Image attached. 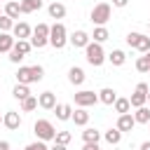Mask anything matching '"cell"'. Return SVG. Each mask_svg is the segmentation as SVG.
<instances>
[{"label": "cell", "instance_id": "cell-25", "mask_svg": "<svg viewBox=\"0 0 150 150\" xmlns=\"http://www.w3.org/2000/svg\"><path fill=\"white\" fill-rule=\"evenodd\" d=\"M14 35H9V33H0V54L2 52H12V47H14Z\"/></svg>", "mask_w": 150, "mask_h": 150}, {"label": "cell", "instance_id": "cell-26", "mask_svg": "<svg viewBox=\"0 0 150 150\" xmlns=\"http://www.w3.org/2000/svg\"><path fill=\"white\" fill-rule=\"evenodd\" d=\"M12 96H14L16 101H23V98H28V96H30V89H28V84H19V82H16V87L12 89Z\"/></svg>", "mask_w": 150, "mask_h": 150}, {"label": "cell", "instance_id": "cell-4", "mask_svg": "<svg viewBox=\"0 0 150 150\" xmlns=\"http://www.w3.org/2000/svg\"><path fill=\"white\" fill-rule=\"evenodd\" d=\"M49 45V26L47 23H38L30 33V47L33 49H42Z\"/></svg>", "mask_w": 150, "mask_h": 150}, {"label": "cell", "instance_id": "cell-34", "mask_svg": "<svg viewBox=\"0 0 150 150\" xmlns=\"http://www.w3.org/2000/svg\"><path fill=\"white\" fill-rule=\"evenodd\" d=\"M54 141H56V143H61V145H68V143L73 141V134H70V131H56Z\"/></svg>", "mask_w": 150, "mask_h": 150}, {"label": "cell", "instance_id": "cell-3", "mask_svg": "<svg viewBox=\"0 0 150 150\" xmlns=\"http://www.w3.org/2000/svg\"><path fill=\"white\" fill-rule=\"evenodd\" d=\"M84 59H87L89 66L98 68V66H103V61H105V52H103V47H101L98 42H89V45L84 47Z\"/></svg>", "mask_w": 150, "mask_h": 150}, {"label": "cell", "instance_id": "cell-11", "mask_svg": "<svg viewBox=\"0 0 150 150\" xmlns=\"http://www.w3.org/2000/svg\"><path fill=\"white\" fill-rule=\"evenodd\" d=\"M68 42H70L75 49H84V47L91 42V38H89V33H87V30H75V33L68 38Z\"/></svg>", "mask_w": 150, "mask_h": 150}, {"label": "cell", "instance_id": "cell-36", "mask_svg": "<svg viewBox=\"0 0 150 150\" xmlns=\"http://www.w3.org/2000/svg\"><path fill=\"white\" fill-rule=\"evenodd\" d=\"M49 150H68V145H61V143H56V141H52V145H49Z\"/></svg>", "mask_w": 150, "mask_h": 150}, {"label": "cell", "instance_id": "cell-39", "mask_svg": "<svg viewBox=\"0 0 150 150\" xmlns=\"http://www.w3.org/2000/svg\"><path fill=\"white\" fill-rule=\"evenodd\" d=\"M38 150H49V145H47V143H42V141H38Z\"/></svg>", "mask_w": 150, "mask_h": 150}, {"label": "cell", "instance_id": "cell-48", "mask_svg": "<svg viewBox=\"0 0 150 150\" xmlns=\"http://www.w3.org/2000/svg\"><path fill=\"white\" fill-rule=\"evenodd\" d=\"M98 150H101V148H98Z\"/></svg>", "mask_w": 150, "mask_h": 150}, {"label": "cell", "instance_id": "cell-38", "mask_svg": "<svg viewBox=\"0 0 150 150\" xmlns=\"http://www.w3.org/2000/svg\"><path fill=\"white\" fill-rule=\"evenodd\" d=\"M82 150H98V143H84Z\"/></svg>", "mask_w": 150, "mask_h": 150}, {"label": "cell", "instance_id": "cell-7", "mask_svg": "<svg viewBox=\"0 0 150 150\" xmlns=\"http://www.w3.org/2000/svg\"><path fill=\"white\" fill-rule=\"evenodd\" d=\"M148 91H150V87H148L145 82H138L136 89H134V94H131V98H129V105H131V108L145 105V103H148Z\"/></svg>", "mask_w": 150, "mask_h": 150}, {"label": "cell", "instance_id": "cell-5", "mask_svg": "<svg viewBox=\"0 0 150 150\" xmlns=\"http://www.w3.org/2000/svg\"><path fill=\"white\" fill-rule=\"evenodd\" d=\"M33 131H35L38 141H42V143H49V141H54V136H56V129H54V124H52L49 120H38V122L33 124Z\"/></svg>", "mask_w": 150, "mask_h": 150}, {"label": "cell", "instance_id": "cell-30", "mask_svg": "<svg viewBox=\"0 0 150 150\" xmlns=\"http://www.w3.org/2000/svg\"><path fill=\"white\" fill-rule=\"evenodd\" d=\"M112 105H115V112H120V115H124V112H129V110H131L129 98H120V96H117V101H115Z\"/></svg>", "mask_w": 150, "mask_h": 150}, {"label": "cell", "instance_id": "cell-17", "mask_svg": "<svg viewBox=\"0 0 150 150\" xmlns=\"http://www.w3.org/2000/svg\"><path fill=\"white\" fill-rule=\"evenodd\" d=\"M98 101H101V103H105V105H112V103L117 101V91H115V89H110V87H103V89L98 91Z\"/></svg>", "mask_w": 150, "mask_h": 150}, {"label": "cell", "instance_id": "cell-16", "mask_svg": "<svg viewBox=\"0 0 150 150\" xmlns=\"http://www.w3.org/2000/svg\"><path fill=\"white\" fill-rule=\"evenodd\" d=\"M54 112H56V120H61V122H68L73 117V108L68 103H56L54 105Z\"/></svg>", "mask_w": 150, "mask_h": 150}, {"label": "cell", "instance_id": "cell-47", "mask_svg": "<svg viewBox=\"0 0 150 150\" xmlns=\"http://www.w3.org/2000/svg\"><path fill=\"white\" fill-rule=\"evenodd\" d=\"M148 129H150V122H148Z\"/></svg>", "mask_w": 150, "mask_h": 150}, {"label": "cell", "instance_id": "cell-22", "mask_svg": "<svg viewBox=\"0 0 150 150\" xmlns=\"http://www.w3.org/2000/svg\"><path fill=\"white\" fill-rule=\"evenodd\" d=\"M47 12H49L52 19H63V16H66V5H63V2H52V5L47 7Z\"/></svg>", "mask_w": 150, "mask_h": 150}, {"label": "cell", "instance_id": "cell-20", "mask_svg": "<svg viewBox=\"0 0 150 150\" xmlns=\"http://www.w3.org/2000/svg\"><path fill=\"white\" fill-rule=\"evenodd\" d=\"M134 122H136V124H148V122H150V108H148V105L136 108V112H134Z\"/></svg>", "mask_w": 150, "mask_h": 150}, {"label": "cell", "instance_id": "cell-45", "mask_svg": "<svg viewBox=\"0 0 150 150\" xmlns=\"http://www.w3.org/2000/svg\"><path fill=\"white\" fill-rule=\"evenodd\" d=\"M148 33H150V23H148Z\"/></svg>", "mask_w": 150, "mask_h": 150}, {"label": "cell", "instance_id": "cell-28", "mask_svg": "<svg viewBox=\"0 0 150 150\" xmlns=\"http://www.w3.org/2000/svg\"><path fill=\"white\" fill-rule=\"evenodd\" d=\"M89 38H94V42L101 45V42H105V40L110 38V33H108L105 26H96V28H94V35H89Z\"/></svg>", "mask_w": 150, "mask_h": 150}, {"label": "cell", "instance_id": "cell-32", "mask_svg": "<svg viewBox=\"0 0 150 150\" xmlns=\"http://www.w3.org/2000/svg\"><path fill=\"white\" fill-rule=\"evenodd\" d=\"M35 108H38V96H28V98L21 101V110H23V112H30V110H35Z\"/></svg>", "mask_w": 150, "mask_h": 150}, {"label": "cell", "instance_id": "cell-21", "mask_svg": "<svg viewBox=\"0 0 150 150\" xmlns=\"http://www.w3.org/2000/svg\"><path fill=\"white\" fill-rule=\"evenodd\" d=\"M21 14H33L42 7V0H21Z\"/></svg>", "mask_w": 150, "mask_h": 150}, {"label": "cell", "instance_id": "cell-27", "mask_svg": "<svg viewBox=\"0 0 150 150\" xmlns=\"http://www.w3.org/2000/svg\"><path fill=\"white\" fill-rule=\"evenodd\" d=\"M103 138H105V143H110V145H117V143L122 141V131L112 127V129H108V131L103 134Z\"/></svg>", "mask_w": 150, "mask_h": 150}, {"label": "cell", "instance_id": "cell-23", "mask_svg": "<svg viewBox=\"0 0 150 150\" xmlns=\"http://www.w3.org/2000/svg\"><path fill=\"white\" fill-rule=\"evenodd\" d=\"M105 59H108L112 66H124V61H127V54H124L122 49H112V52H110Z\"/></svg>", "mask_w": 150, "mask_h": 150}, {"label": "cell", "instance_id": "cell-9", "mask_svg": "<svg viewBox=\"0 0 150 150\" xmlns=\"http://www.w3.org/2000/svg\"><path fill=\"white\" fill-rule=\"evenodd\" d=\"M98 103V94L89 91V89H82L75 94V105L77 108H89V105H96Z\"/></svg>", "mask_w": 150, "mask_h": 150}, {"label": "cell", "instance_id": "cell-15", "mask_svg": "<svg viewBox=\"0 0 150 150\" xmlns=\"http://www.w3.org/2000/svg\"><path fill=\"white\" fill-rule=\"evenodd\" d=\"M84 80H87V75H84V70H82L80 66H73V68L68 70V82H70V84L80 87V84H82Z\"/></svg>", "mask_w": 150, "mask_h": 150}, {"label": "cell", "instance_id": "cell-6", "mask_svg": "<svg viewBox=\"0 0 150 150\" xmlns=\"http://www.w3.org/2000/svg\"><path fill=\"white\" fill-rule=\"evenodd\" d=\"M110 14H112V7H110L108 2H98V5H94L89 19H91V23H96V26H105V23L110 21Z\"/></svg>", "mask_w": 150, "mask_h": 150}, {"label": "cell", "instance_id": "cell-13", "mask_svg": "<svg viewBox=\"0 0 150 150\" xmlns=\"http://www.w3.org/2000/svg\"><path fill=\"white\" fill-rule=\"evenodd\" d=\"M38 105L45 108V110H54V105H56V94H54V91H42V94L38 96Z\"/></svg>", "mask_w": 150, "mask_h": 150}, {"label": "cell", "instance_id": "cell-19", "mask_svg": "<svg viewBox=\"0 0 150 150\" xmlns=\"http://www.w3.org/2000/svg\"><path fill=\"white\" fill-rule=\"evenodd\" d=\"M77 127H87V122H89V112H87V108H77V110H73V117H70Z\"/></svg>", "mask_w": 150, "mask_h": 150}, {"label": "cell", "instance_id": "cell-49", "mask_svg": "<svg viewBox=\"0 0 150 150\" xmlns=\"http://www.w3.org/2000/svg\"><path fill=\"white\" fill-rule=\"evenodd\" d=\"M0 2H2V0H0Z\"/></svg>", "mask_w": 150, "mask_h": 150}, {"label": "cell", "instance_id": "cell-31", "mask_svg": "<svg viewBox=\"0 0 150 150\" xmlns=\"http://www.w3.org/2000/svg\"><path fill=\"white\" fill-rule=\"evenodd\" d=\"M136 70H138V73H148V70H150V59H148V54H143V56L136 59Z\"/></svg>", "mask_w": 150, "mask_h": 150}, {"label": "cell", "instance_id": "cell-18", "mask_svg": "<svg viewBox=\"0 0 150 150\" xmlns=\"http://www.w3.org/2000/svg\"><path fill=\"white\" fill-rule=\"evenodd\" d=\"M2 14H7V16L14 21V19H19V14H21V5H19V2H14V0H7V2H5Z\"/></svg>", "mask_w": 150, "mask_h": 150}, {"label": "cell", "instance_id": "cell-12", "mask_svg": "<svg viewBox=\"0 0 150 150\" xmlns=\"http://www.w3.org/2000/svg\"><path fill=\"white\" fill-rule=\"evenodd\" d=\"M2 124H5L9 131H16V129L21 127V115H19L16 110H7V112L2 115Z\"/></svg>", "mask_w": 150, "mask_h": 150}, {"label": "cell", "instance_id": "cell-1", "mask_svg": "<svg viewBox=\"0 0 150 150\" xmlns=\"http://www.w3.org/2000/svg\"><path fill=\"white\" fill-rule=\"evenodd\" d=\"M45 77L42 66H21L16 70V82L19 84H30V82H40Z\"/></svg>", "mask_w": 150, "mask_h": 150}, {"label": "cell", "instance_id": "cell-41", "mask_svg": "<svg viewBox=\"0 0 150 150\" xmlns=\"http://www.w3.org/2000/svg\"><path fill=\"white\" fill-rule=\"evenodd\" d=\"M141 150H150V141H143L141 143Z\"/></svg>", "mask_w": 150, "mask_h": 150}, {"label": "cell", "instance_id": "cell-24", "mask_svg": "<svg viewBox=\"0 0 150 150\" xmlns=\"http://www.w3.org/2000/svg\"><path fill=\"white\" fill-rule=\"evenodd\" d=\"M82 141H84V143H98V141H101V131H96V129H91V127H84Z\"/></svg>", "mask_w": 150, "mask_h": 150}, {"label": "cell", "instance_id": "cell-44", "mask_svg": "<svg viewBox=\"0 0 150 150\" xmlns=\"http://www.w3.org/2000/svg\"><path fill=\"white\" fill-rule=\"evenodd\" d=\"M0 124H2V115H0Z\"/></svg>", "mask_w": 150, "mask_h": 150}, {"label": "cell", "instance_id": "cell-14", "mask_svg": "<svg viewBox=\"0 0 150 150\" xmlns=\"http://www.w3.org/2000/svg\"><path fill=\"white\" fill-rule=\"evenodd\" d=\"M134 127H136V122H134V115H131V112H124V115H120V117H117L115 129H120L122 134H124V131H131Z\"/></svg>", "mask_w": 150, "mask_h": 150}, {"label": "cell", "instance_id": "cell-29", "mask_svg": "<svg viewBox=\"0 0 150 150\" xmlns=\"http://www.w3.org/2000/svg\"><path fill=\"white\" fill-rule=\"evenodd\" d=\"M134 49L141 52V54H148V52H150V35H143V33H141V38H138V42H136Z\"/></svg>", "mask_w": 150, "mask_h": 150}, {"label": "cell", "instance_id": "cell-2", "mask_svg": "<svg viewBox=\"0 0 150 150\" xmlns=\"http://www.w3.org/2000/svg\"><path fill=\"white\" fill-rule=\"evenodd\" d=\"M66 42H68V30H66V26H63L61 21H56L54 26H49V45H52L54 49H63Z\"/></svg>", "mask_w": 150, "mask_h": 150}, {"label": "cell", "instance_id": "cell-8", "mask_svg": "<svg viewBox=\"0 0 150 150\" xmlns=\"http://www.w3.org/2000/svg\"><path fill=\"white\" fill-rule=\"evenodd\" d=\"M30 49H33V47H30V40H16L14 47H12V52H9V61H12V63H19L21 59H26V54H28Z\"/></svg>", "mask_w": 150, "mask_h": 150}, {"label": "cell", "instance_id": "cell-46", "mask_svg": "<svg viewBox=\"0 0 150 150\" xmlns=\"http://www.w3.org/2000/svg\"><path fill=\"white\" fill-rule=\"evenodd\" d=\"M0 14H2V7H0Z\"/></svg>", "mask_w": 150, "mask_h": 150}, {"label": "cell", "instance_id": "cell-33", "mask_svg": "<svg viewBox=\"0 0 150 150\" xmlns=\"http://www.w3.org/2000/svg\"><path fill=\"white\" fill-rule=\"evenodd\" d=\"M12 28H14V21L7 14H0V33H9Z\"/></svg>", "mask_w": 150, "mask_h": 150}, {"label": "cell", "instance_id": "cell-42", "mask_svg": "<svg viewBox=\"0 0 150 150\" xmlns=\"http://www.w3.org/2000/svg\"><path fill=\"white\" fill-rule=\"evenodd\" d=\"M0 150H9V143L7 141H0Z\"/></svg>", "mask_w": 150, "mask_h": 150}, {"label": "cell", "instance_id": "cell-10", "mask_svg": "<svg viewBox=\"0 0 150 150\" xmlns=\"http://www.w3.org/2000/svg\"><path fill=\"white\" fill-rule=\"evenodd\" d=\"M30 33H33V28L26 21H14V28H12L14 40H30Z\"/></svg>", "mask_w": 150, "mask_h": 150}, {"label": "cell", "instance_id": "cell-35", "mask_svg": "<svg viewBox=\"0 0 150 150\" xmlns=\"http://www.w3.org/2000/svg\"><path fill=\"white\" fill-rule=\"evenodd\" d=\"M138 38H141V33H136V30H131V33L127 35V45H129V47L134 49V47H136V42H138Z\"/></svg>", "mask_w": 150, "mask_h": 150}, {"label": "cell", "instance_id": "cell-43", "mask_svg": "<svg viewBox=\"0 0 150 150\" xmlns=\"http://www.w3.org/2000/svg\"><path fill=\"white\" fill-rule=\"evenodd\" d=\"M148 101H150V91H148Z\"/></svg>", "mask_w": 150, "mask_h": 150}, {"label": "cell", "instance_id": "cell-40", "mask_svg": "<svg viewBox=\"0 0 150 150\" xmlns=\"http://www.w3.org/2000/svg\"><path fill=\"white\" fill-rule=\"evenodd\" d=\"M23 150H38V141H35V143H30V145H26Z\"/></svg>", "mask_w": 150, "mask_h": 150}, {"label": "cell", "instance_id": "cell-37", "mask_svg": "<svg viewBox=\"0 0 150 150\" xmlns=\"http://www.w3.org/2000/svg\"><path fill=\"white\" fill-rule=\"evenodd\" d=\"M129 0H112V7H127Z\"/></svg>", "mask_w": 150, "mask_h": 150}]
</instances>
